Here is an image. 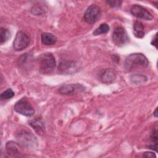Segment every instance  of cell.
I'll list each match as a JSON object with an SVG mask.
<instances>
[{
    "label": "cell",
    "instance_id": "cell-1",
    "mask_svg": "<svg viewBox=\"0 0 158 158\" xmlns=\"http://www.w3.org/2000/svg\"><path fill=\"white\" fill-rule=\"evenodd\" d=\"M148 59L144 55L141 53H134L126 58L124 68L127 72H130L136 68H145L148 67Z\"/></svg>",
    "mask_w": 158,
    "mask_h": 158
},
{
    "label": "cell",
    "instance_id": "cell-2",
    "mask_svg": "<svg viewBox=\"0 0 158 158\" xmlns=\"http://www.w3.org/2000/svg\"><path fill=\"white\" fill-rule=\"evenodd\" d=\"M38 64L40 72L43 74L51 73L56 67L55 57L51 53L42 54L38 58Z\"/></svg>",
    "mask_w": 158,
    "mask_h": 158
},
{
    "label": "cell",
    "instance_id": "cell-3",
    "mask_svg": "<svg viewBox=\"0 0 158 158\" xmlns=\"http://www.w3.org/2000/svg\"><path fill=\"white\" fill-rule=\"evenodd\" d=\"M14 110L17 113L27 117L31 116L35 113L33 107L26 98H22L15 104Z\"/></svg>",
    "mask_w": 158,
    "mask_h": 158
},
{
    "label": "cell",
    "instance_id": "cell-4",
    "mask_svg": "<svg viewBox=\"0 0 158 158\" xmlns=\"http://www.w3.org/2000/svg\"><path fill=\"white\" fill-rule=\"evenodd\" d=\"M16 138L19 144L25 147L31 148H35L37 145L36 138L31 133L22 131L17 134Z\"/></svg>",
    "mask_w": 158,
    "mask_h": 158
},
{
    "label": "cell",
    "instance_id": "cell-5",
    "mask_svg": "<svg viewBox=\"0 0 158 158\" xmlns=\"http://www.w3.org/2000/svg\"><path fill=\"white\" fill-rule=\"evenodd\" d=\"M101 16V9L99 6L95 4L89 6L84 13V20L89 24L96 23Z\"/></svg>",
    "mask_w": 158,
    "mask_h": 158
},
{
    "label": "cell",
    "instance_id": "cell-6",
    "mask_svg": "<svg viewBox=\"0 0 158 158\" xmlns=\"http://www.w3.org/2000/svg\"><path fill=\"white\" fill-rule=\"evenodd\" d=\"M30 41L28 36L25 32L19 31L17 33L13 41V48L17 51H22L28 46Z\"/></svg>",
    "mask_w": 158,
    "mask_h": 158
},
{
    "label": "cell",
    "instance_id": "cell-7",
    "mask_svg": "<svg viewBox=\"0 0 158 158\" xmlns=\"http://www.w3.org/2000/svg\"><path fill=\"white\" fill-rule=\"evenodd\" d=\"M112 37L113 42L118 46H122L129 41L127 31L122 27H117L114 30Z\"/></svg>",
    "mask_w": 158,
    "mask_h": 158
},
{
    "label": "cell",
    "instance_id": "cell-8",
    "mask_svg": "<svg viewBox=\"0 0 158 158\" xmlns=\"http://www.w3.org/2000/svg\"><path fill=\"white\" fill-rule=\"evenodd\" d=\"M131 14L139 19L151 20L153 19L152 15L144 7L140 5L135 4L131 8Z\"/></svg>",
    "mask_w": 158,
    "mask_h": 158
},
{
    "label": "cell",
    "instance_id": "cell-9",
    "mask_svg": "<svg viewBox=\"0 0 158 158\" xmlns=\"http://www.w3.org/2000/svg\"><path fill=\"white\" fill-rule=\"evenodd\" d=\"M99 78L100 81L103 83H112L116 78V72L112 68L106 69L100 72Z\"/></svg>",
    "mask_w": 158,
    "mask_h": 158
},
{
    "label": "cell",
    "instance_id": "cell-10",
    "mask_svg": "<svg viewBox=\"0 0 158 158\" xmlns=\"http://www.w3.org/2000/svg\"><path fill=\"white\" fill-rule=\"evenodd\" d=\"M6 149L7 153L12 157H20L22 154V151L20 144L14 141H10L6 143Z\"/></svg>",
    "mask_w": 158,
    "mask_h": 158
},
{
    "label": "cell",
    "instance_id": "cell-11",
    "mask_svg": "<svg viewBox=\"0 0 158 158\" xmlns=\"http://www.w3.org/2000/svg\"><path fill=\"white\" fill-rule=\"evenodd\" d=\"M84 87L80 84H70L62 86L59 91L61 94H72L80 91H83Z\"/></svg>",
    "mask_w": 158,
    "mask_h": 158
},
{
    "label": "cell",
    "instance_id": "cell-12",
    "mask_svg": "<svg viewBox=\"0 0 158 158\" xmlns=\"http://www.w3.org/2000/svg\"><path fill=\"white\" fill-rule=\"evenodd\" d=\"M29 125L34 129L35 132L38 135H43L44 133V125L43 121L39 118H36L31 120L29 122Z\"/></svg>",
    "mask_w": 158,
    "mask_h": 158
},
{
    "label": "cell",
    "instance_id": "cell-13",
    "mask_svg": "<svg viewBox=\"0 0 158 158\" xmlns=\"http://www.w3.org/2000/svg\"><path fill=\"white\" fill-rule=\"evenodd\" d=\"M76 69V65L73 62L69 61H62L59 65V70L62 73H70V72H74Z\"/></svg>",
    "mask_w": 158,
    "mask_h": 158
},
{
    "label": "cell",
    "instance_id": "cell-14",
    "mask_svg": "<svg viewBox=\"0 0 158 158\" xmlns=\"http://www.w3.org/2000/svg\"><path fill=\"white\" fill-rule=\"evenodd\" d=\"M41 42L43 44L50 46L54 44L57 41V38L53 34L50 33H43L41 36Z\"/></svg>",
    "mask_w": 158,
    "mask_h": 158
},
{
    "label": "cell",
    "instance_id": "cell-15",
    "mask_svg": "<svg viewBox=\"0 0 158 158\" xmlns=\"http://www.w3.org/2000/svg\"><path fill=\"white\" fill-rule=\"evenodd\" d=\"M133 33L138 38H142L144 36V25L141 22H135L133 24Z\"/></svg>",
    "mask_w": 158,
    "mask_h": 158
},
{
    "label": "cell",
    "instance_id": "cell-16",
    "mask_svg": "<svg viewBox=\"0 0 158 158\" xmlns=\"http://www.w3.org/2000/svg\"><path fill=\"white\" fill-rule=\"evenodd\" d=\"M151 143L148 146L149 149L157 151V127L154 128L151 135Z\"/></svg>",
    "mask_w": 158,
    "mask_h": 158
},
{
    "label": "cell",
    "instance_id": "cell-17",
    "mask_svg": "<svg viewBox=\"0 0 158 158\" xmlns=\"http://www.w3.org/2000/svg\"><path fill=\"white\" fill-rule=\"evenodd\" d=\"M10 37V32L8 29L1 27L0 28V43H4Z\"/></svg>",
    "mask_w": 158,
    "mask_h": 158
},
{
    "label": "cell",
    "instance_id": "cell-18",
    "mask_svg": "<svg viewBox=\"0 0 158 158\" xmlns=\"http://www.w3.org/2000/svg\"><path fill=\"white\" fill-rule=\"evenodd\" d=\"M109 25L106 23H102L99 27H98L93 31V35L96 36L101 34H105V33H107L109 31Z\"/></svg>",
    "mask_w": 158,
    "mask_h": 158
},
{
    "label": "cell",
    "instance_id": "cell-19",
    "mask_svg": "<svg viewBox=\"0 0 158 158\" xmlns=\"http://www.w3.org/2000/svg\"><path fill=\"white\" fill-rule=\"evenodd\" d=\"M14 96V92L12 89L8 88L2 93H1L0 95V99L1 100H6L12 98Z\"/></svg>",
    "mask_w": 158,
    "mask_h": 158
},
{
    "label": "cell",
    "instance_id": "cell-20",
    "mask_svg": "<svg viewBox=\"0 0 158 158\" xmlns=\"http://www.w3.org/2000/svg\"><path fill=\"white\" fill-rule=\"evenodd\" d=\"M107 4H109V6L113 8L118 7L121 6L122 1H106Z\"/></svg>",
    "mask_w": 158,
    "mask_h": 158
},
{
    "label": "cell",
    "instance_id": "cell-21",
    "mask_svg": "<svg viewBox=\"0 0 158 158\" xmlns=\"http://www.w3.org/2000/svg\"><path fill=\"white\" fill-rule=\"evenodd\" d=\"M143 156L144 157H149V158H153L156 157V155L154 153L151 152H145L143 154Z\"/></svg>",
    "mask_w": 158,
    "mask_h": 158
},
{
    "label": "cell",
    "instance_id": "cell-22",
    "mask_svg": "<svg viewBox=\"0 0 158 158\" xmlns=\"http://www.w3.org/2000/svg\"><path fill=\"white\" fill-rule=\"evenodd\" d=\"M151 44L154 46H155V47L157 48V34H156V35L154 36V37L153 38L152 41H151Z\"/></svg>",
    "mask_w": 158,
    "mask_h": 158
},
{
    "label": "cell",
    "instance_id": "cell-23",
    "mask_svg": "<svg viewBox=\"0 0 158 158\" xmlns=\"http://www.w3.org/2000/svg\"><path fill=\"white\" fill-rule=\"evenodd\" d=\"M157 108L156 109V110H155V111H154V114H153V115H154V117H157Z\"/></svg>",
    "mask_w": 158,
    "mask_h": 158
}]
</instances>
